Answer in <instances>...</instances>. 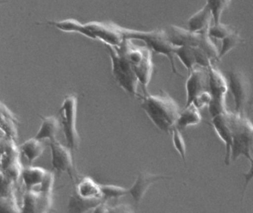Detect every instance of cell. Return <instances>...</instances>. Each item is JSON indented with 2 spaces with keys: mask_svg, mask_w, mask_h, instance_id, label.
I'll use <instances>...</instances> for the list:
<instances>
[{
  "mask_svg": "<svg viewBox=\"0 0 253 213\" xmlns=\"http://www.w3.org/2000/svg\"><path fill=\"white\" fill-rule=\"evenodd\" d=\"M143 93L140 99L142 109L161 131L171 133L180 112L177 102L164 90L157 95L148 91Z\"/></svg>",
  "mask_w": 253,
  "mask_h": 213,
  "instance_id": "2",
  "label": "cell"
},
{
  "mask_svg": "<svg viewBox=\"0 0 253 213\" xmlns=\"http://www.w3.org/2000/svg\"><path fill=\"white\" fill-rule=\"evenodd\" d=\"M5 138L4 136H0V152L2 150V145H3L4 141H5Z\"/></svg>",
  "mask_w": 253,
  "mask_h": 213,
  "instance_id": "35",
  "label": "cell"
},
{
  "mask_svg": "<svg viewBox=\"0 0 253 213\" xmlns=\"http://www.w3.org/2000/svg\"><path fill=\"white\" fill-rule=\"evenodd\" d=\"M122 32L125 39L143 41L146 43V47H149L152 51L168 58L173 72L179 76L183 77V75L177 71L174 62V50L175 46L173 45L167 38L165 30L141 31L128 29L122 27Z\"/></svg>",
  "mask_w": 253,
  "mask_h": 213,
  "instance_id": "5",
  "label": "cell"
},
{
  "mask_svg": "<svg viewBox=\"0 0 253 213\" xmlns=\"http://www.w3.org/2000/svg\"><path fill=\"white\" fill-rule=\"evenodd\" d=\"M122 44L139 84H141L143 92L147 91L154 71L152 50L146 46L134 44L131 39L124 40Z\"/></svg>",
  "mask_w": 253,
  "mask_h": 213,
  "instance_id": "6",
  "label": "cell"
},
{
  "mask_svg": "<svg viewBox=\"0 0 253 213\" xmlns=\"http://www.w3.org/2000/svg\"><path fill=\"white\" fill-rule=\"evenodd\" d=\"M20 150L15 141L5 138L0 152V169L17 183L21 177L22 167Z\"/></svg>",
  "mask_w": 253,
  "mask_h": 213,
  "instance_id": "11",
  "label": "cell"
},
{
  "mask_svg": "<svg viewBox=\"0 0 253 213\" xmlns=\"http://www.w3.org/2000/svg\"><path fill=\"white\" fill-rule=\"evenodd\" d=\"M241 41V37L238 31L234 30L232 33L221 39V47L218 52V61L221 60L229 52L235 48Z\"/></svg>",
  "mask_w": 253,
  "mask_h": 213,
  "instance_id": "26",
  "label": "cell"
},
{
  "mask_svg": "<svg viewBox=\"0 0 253 213\" xmlns=\"http://www.w3.org/2000/svg\"><path fill=\"white\" fill-rule=\"evenodd\" d=\"M49 172L41 167H30L23 168L21 178L26 190H41V185Z\"/></svg>",
  "mask_w": 253,
  "mask_h": 213,
  "instance_id": "19",
  "label": "cell"
},
{
  "mask_svg": "<svg viewBox=\"0 0 253 213\" xmlns=\"http://www.w3.org/2000/svg\"><path fill=\"white\" fill-rule=\"evenodd\" d=\"M132 209L128 204H118V205L109 206V213H131Z\"/></svg>",
  "mask_w": 253,
  "mask_h": 213,
  "instance_id": "34",
  "label": "cell"
},
{
  "mask_svg": "<svg viewBox=\"0 0 253 213\" xmlns=\"http://www.w3.org/2000/svg\"><path fill=\"white\" fill-rule=\"evenodd\" d=\"M228 112L219 114L211 118V123L220 140L224 143L226 147V153L224 156V164L226 165L230 164V149L232 145V132L229 124Z\"/></svg>",
  "mask_w": 253,
  "mask_h": 213,
  "instance_id": "15",
  "label": "cell"
},
{
  "mask_svg": "<svg viewBox=\"0 0 253 213\" xmlns=\"http://www.w3.org/2000/svg\"><path fill=\"white\" fill-rule=\"evenodd\" d=\"M103 194V202H107L110 199H118L128 195V189L115 185L100 184Z\"/></svg>",
  "mask_w": 253,
  "mask_h": 213,
  "instance_id": "28",
  "label": "cell"
},
{
  "mask_svg": "<svg viewBox=\"0 0 253 213\" xmlns=\"http://www.w3.org/2000/svg\"><path fill=\"white\" fill-rule=\"evenodd\" d=\"M228 89L230 90L235 101V112L245 115L246 107L251 99V84L248 77L238 70H232L229 72Z\"/></svg>",
  "mask_w": 253,
  "mask_h": 213,
  "instance_id": "10",
  "label": "cell"
},
{
  "mask_svg": "<svg viewBox=\"0 0 253 213\" xmlns=\"http://www.w3.org/2000/svg\"><path fill=\"white\" fill-rule=\"evenodd\" d=\"M231 132L232 145L230 161H236L240 156H244L253 164V124L245 115L228 112Z\"/></svg>",
  "mask_w": 253,
  "mask_h": 213,
  "instance_id": "3",
  "label": "cell"
},
{
  "mask_svg": "<svg viewBox=\"0 0 253 213\" xmlns=\"http://www.w3.org/2000/svg\"><path fill=\"white\" fill-rule=\"evenodd\" d=\"M122 44L119 47L105 45L112 62V75L117 84L127 94L140 99L141 95L137 92L138 79L126 56Z\"/></svg>",
  "mask_w": 253,
  "mask_h": 213,
  "instance_id": "4",
  "label": "cell"
},
{
  "mask_svg": "<svg viewBox=\"0 0 253 213\" xmlns=\"http://www.w3.org/2000/svg\"><path fill=\"white\" fill-rule=\"evenodd\" d=\"M0 213H22L17 204L15 193L8 196L0 197Z\"/></svg>",
  "mask_w": 253,
  "mask_h": 213,
  "instance_id": "29",
  "label": "cell"
},
{
  "mask_svg": "<svg viewBox=\"0 0 253 213\" xmlns=\"http://www.w3.org/2000/svg\"><path fill=\"white\" fill-rule=\"evenodd\" d=\"M45 148V145L42 143V141L32 138L22 143L19 147V150L20 153L27 159L29 164L32 166L42 155Z\"/></svg>",
  "mask_w": 253,
  "mask_h": 213,
  "instance_id": "22",
  "label": "cell"
},
{
  "mask_svg": "<svg viewBox=\"0 0 253 213\" xmlns=\"http://www.w3.org/2000/svg\"><path fill=\"white\" fill-rule=\"evenodd\" d=\"M8 2V0H0V5L2 4H6Z\"/></svg>",
  "mask_w": 253,
  "mask_h": 213,
  "instance_id": "36",
  "label": "cell"
},
{
  "mask_svg": "<svg viewBox=\"0 0 253 213\" xmlns=\"http://www.w3.org/2000/svg\"><path fill=\"white\" fill-rule=\"evenodd\" d=\"M15 182L2 169H0V197L8 196L14 192Z\"/></svg>",
  "mask_w": 253,
  "mask_h": 213,
  "instance_id": "32",
  "label": "cell"
},
{
  "mask_svg": "<svg viewBox=\"0 0 253 213\" xmlns=\"http://www.w3.org/2000/svg\"><path fill=\"white\" fill-rule=\"evenodd\" d=\"M212 16L207 4L192 15L188 20V28L191 32L198 33L208 31Z\"/></svg>",
  "mask_w": 253,
  "mask_h": 213,
  "instance_id": "20",
  "label": "cell"
},
{
  "mask_svg": "<svg viewBox=\"0 0 253 213\" xmlns=\"http://www.w3.org/2000/svg\"><path fill=\"white\" fill-rule=\"evenodd\" d=\"M202 120L200 109H198L193 103L185 106L183 110L180 111L178 118L176 121L175 126L179 130H184L189 127L197 125Z\"/></svg>",
  "mask_w": 253,
  "mask_h": 213,
  "instance_id": "21",
  "label": "cell"
},
{
  "mask_svg": "<svg viewBox=\"0 0 253 213\" xmlns=\"http://www.w3.org/2000/svg\"><path fill=\"white\" fill-rule=\"evenodd\" d=\"M186 83V101L185 106L193 102L194 99L201 92L208 90V69L203 67H194L189 71Z\"/></svg>",
  "mask_w": 253,
  "mask_h": 213,
  "instance_id": "14",
  "label": "cell"
},
{
  "mask_svg": "<svg viewBox=\"0 0 253 213\" xmlns=\"http://www.w3.org/2000/svg\"><path fill=\"white\" fill-rule=\"evenodd\" d=\"M78 96L75 94L66 96L60 109V119L67 147L72 152L78 150L80 136L76 127Z\"/></svg>",
  "mask_w": 253,
  "mask_h": 213,
  "instance_id": "8",
  "label": "cell"
},
{
  "mask_svg": "<svg viewBox=\"0 0 253 213\" xmlns=\"http://www.w3.org/2000/svg\"><path fill=\"white\" fill-rule=\"evenodd\" d=\"M207 69L208 90L211 97L208 108L210 115L212 118L227 111L225 103V96L228 91V84L222 72L213 64L208 67Z\"/></svg>",
  "mask_w": 253,
  "mask_h": 213,
  "instance_id": "9",
  "label": "cell"
},
{
  "mask_svg": "<svg viewBox=\"0 0 253 213\" xmlns=\"http://www.w3.org/2000/svg\"><path fill=\"white\" fill-rule=\"evenodd\" d=\"M73 192L83 199L103 200V201L100 184L90 177L83 178L78 183H74Z\"/></svg>",
  "mask_w": 253,
  "mask_h": 213,
  "instance_id": "18",
  "label": "cell"
},
{
  "mask_svg": "<svg viewBox=\"0 0 253 213\" xmlns=\"http://www.w3.org/2000/svg\"><path fill=\"white\" fill-rule=\"evenodd\" d=\"M38 115L42 120V124L40 127L39 131L35 136V139L41 141H51L56 139V135L60 128L58 119L55 116Z\"/></svg>",
  "mask_w": 253,
  "mask_h": 213,
  "instance_id": "23",
  "label": "cell"
},
{
  "mask_svg": "<svg viewBox=\"0 0 253 213\" xmlns=\"http://www.w3.org/2000/svg\"><path fill=\"white\" fill-rule=\"evenodd\" d=\"M170 178H171V177H169V176L142 172V173H139L134 184L129 189H128V194L131 195L136 203L140 204L151 185L161 179Z\"/></svg>",
  "mask_w": 253,
  "mask_h": 213,
  "instance_id": "16",
  "label": "cell"
},
{
  "mask_svg": "<svg viewBox=\"0 0 253 213\" xmlns=\"http://www.w3.org/2000/svg\"><path fill=\"white\" fill-rule=\"evenodd\" d=\"M174 55L180 59L188 72L196 66L194 47L189 45L177 46L174 48Z\"/></svg>",
  "mask_w": 253,
  "mask_h": 213,
  "instance_id": "25",
  "label": "cell"
},
{
  "mask_svg": "<svg viewBox=\"0 0 253 213\" xmlns=\"http://www.w3.org/2000/svg\"><path fill=\"white\" fill-rule=\"evenodd\" d=\"M49 146L53 168L60 174L67 173L74 184L75 183V168L72 151L67 146H63L57 139L49 141Z\"/></svg>",
  "mask_w": 253,
  "mask_h": 213,
  "instance_id": "12",
  "label": "cell"
},
{
  "mask_svg": "<svg viewBox=\"0 0 253 213\" xmlns=\"http://www.w3.org/2000/svg\"><path fill=\"white\" fill-rule=\"evenodd\" d=\"M52 205V192L26 190L23 195L22 213H42L49 211Z\"/></svg>",
  "mask_w": 253,
  "mask_h": 213,
  "instance_id": "13",
  "label": "cell"
},
{
  "mask_svg": "<svg viewBox=\"0 0 253 213\" xmlns=\"http://www.w3.org/2000/svg\"><path fill=\"white\" fill-rule=\"evenodd\" d=\"M232 0H207V7L211 12L214 24L220 23L222 14L229 7Z\"/></svg>",
  "mask_w": 253,
  "mask_h": 213,
  "instance_id": "27",
  "label": "cell"
},
{
  "mask_svg": "<svg viewBox=\"0 0 253 213\" xmlns=\"http://www.w3.org/2000/svg\"><path fill=\"white\" fill-rule=\"evenodd\" d=\"M234 28L229 25L222 24L221 22L217 24H213L209 27L207 34L210 37L217 38V39H222L228 34L232 33L234 31Z\"/></svg>",
  "mask_w": 253,
  "mask_h": 213,
  "instance_id": "31",
  "label": "cell"
},
{
  "mask_svg": "<svg viewBox=\"0 0 253 213\" xmlns=\"http://www.w3.org/2000/svg\"><path fill=\"white\" fill-rule=\"evenodd\" d=\"M44 25L54 27L66 33H78L91 39L102 41L105 45L119 47L124 42L122 27L112 22H90L83 24L76 19L48 21Z\"/></svg>",
  "mask_w": 253,
  "mask_h": 213,
  "instance_id": "1",
  "label": "cell"
},
{
  "mask_svg": "<svg viewBox=\"0 0 253 213\" xmlns=\"http://www.w3.org/2000/svg\"><path fill=\"white\" fill-rule=\"evenodd\" d=\"M167 38L173 45H189L201 47L209 55L211 60L218 62V51L209 36L207 31L193 33L180 27L170 25L165 30Z\"/></svg>",
  "mask_w": 253,
  "mask_h": 213,
  "instance_id": "7",
  "label": "cell"
},
{
  "mask_svg": "<svg viewBox=\"0 0 253 213\" xmlns=\"http://www.w3.org/2000/svg\"><path fill=\"white\" fill-rule=\"evenodd\" d=\"M19 124L20 121L17 117L0 100V130L4 137L17 142Z\"/></svg>",
  "mask_w": 253,
  "mask_h": 213,
  "instance_id": "17",
  "label": "cell"
},
{
  "mask_svg": "<svg viewBox=\"0 0 253 213\" xmlns=\"http://www.w3.org/2000/svg\"><path fill=\"white\" fill-rule=\"evenodd\" d=\"M211 95H210L209 90H205V91L201 92L200 94H198L196 97L194 99L192 103L194 104L195 106L198 109H203L205 106H208L210 101H211Z\"/></svg>",
  "mask_w": 253,
  "mask_h": 213,
  "instance_id": "33",
  "label": "cell"
},
{
  "mask_svg": "<svg viewBox=\"0 0 253 213\" xmlns=\"http://www.w3.org/2000/svg\"><path fill=\"white\" fill-rule=\"evenodd\" d=\"M172 135V142L176 150L179 152L183 162L186 163V146L183 136L180 130L175 125L171 129V133Z\"/></svg>",
  "mask_w": 253,
  "mask_h": 213,
  "instance_id": "30",
  "label": "cell"
},
{
  "mask_svg": "<svg viewBox=\"0 0 253 213\" xmlns=\"http://www.w3.org/2000/svg\"><path fill=\"white\" fill-rule=\"evenodd\" d=\"M103 200H85L80 198L75 192H72L68 204V211L70 213H87L92 212Z\"/></svg>",
  "mask_w": 253,
  "mask_h": 213,
  "instance_id": "24",
  "label": "cell"
}]
</instances>
